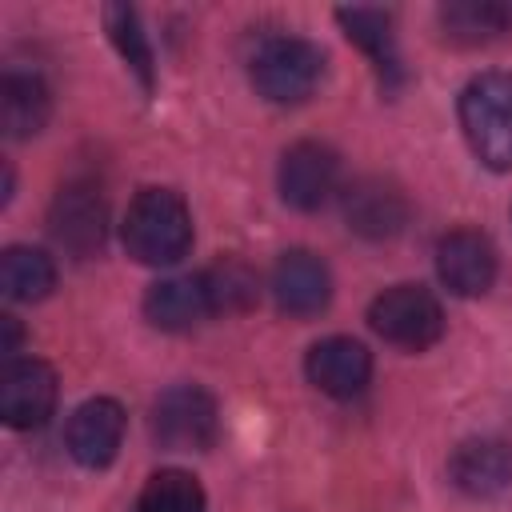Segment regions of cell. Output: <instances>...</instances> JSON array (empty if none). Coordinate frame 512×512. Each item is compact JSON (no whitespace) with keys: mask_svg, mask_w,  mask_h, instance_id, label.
<instances>
[{"mask_svg":"<svg viewBox=\"0 0 512 512\" xmlns=\"http://www.w3.org/2000/svg\"><path fill=\"white\" fill-rule=\"evenodd\" d=\"M124 248L132 260L164 268L188 256L192 248V212L172 188H144L124 212Z\"/></svg>","mask_w":512,"mask_h":512,"instance_id":"1","label":"cell"},{"mask_svg":"<svg viewBox=\"0 0 512 512\" xmlns=\"http://www.w3.org/2000/svg\"><path fill=\"white\" fill-rule=\"evenodd\" d=\"M460 128L468 148L492 172L512 168V76L484 72L460 92Z\"/></svg>","mask_w":512,"mask_h":512,"instance_id":"2","label":"cell"},{"mask_svg":"<svg viewBox=\"0 0 512 512\" xmlns=\"http://www.w3.org/2000/svg\"><path fill=\"white\" fill-rule=\"evenodd\" d=\"M252 84L272 104H300L324 76V52L304 36H268L252 52Z\"/></svg>","mask_w":512,"mask_h":512,"instance_id":"3","label":"cell"},{"mask_svg":"<svg viewBox=\"0 0 512 512\" xmlns=\"http://www.w3.org/2000/svg\"><path fill=\"white\" fill-rule=\"evenodd\" d=\"M368 324L376 328L380 340H388L404 352H424L444 332V308L420 284H392L372 300Z\"/></svg>","mask_w":512,"mask_h":512,"instance_id":"4","label":"cell"},{"mask_svg":"<svg viewBox=\"0 0 512 512\" xmlns=\"http://www.w3.org/2000/svg\"><path fill=\"white\" fill-rule=\"evenodd\" d=\"M220 432V412L212 392L200 384H172L152 404V436L168 452H200L212 448Z\"/></svg>","mask_w":512,"mask_h":512,"instance_id":"5","label":"cell"},{"mask_svg":"<svg viewBox=\"0 0 512 512\" xmlns=\"http://www.w3.org/2000/svg\"><path fill=\"white\" fill-rule=\"evenodd\" d=\"M340 188V160L316 140H300L280 160V196L300 212H316Z\"/></svg>","mask_w":512,"mask_h":512,"instance_id":"6","label":"cell"},{"mask_svg":"<svg viewBox=\"0 0 512 512\" xmlns=\"http://www.w3.org/2000/svg\"><path fill=\"white\" fill-rule=\"evenodd\" d=\"M436 272L456 296H484L496 280V248L476 228H456L436 244Z\"/></svg>","mask_w":512,"mask_h":512,"instance_id":"7","label":"cell"},{"mask_svg":"<svg viewBox=\"0 0 512 512\" xmlns=\"http://www.w3.org/2000/svg\"><path fill=\"white\" fill-rule=\"evenodd\" d=\"M56 408V372L28 356L12 360L0 376V416L8 428H40Z\"/></svg>","mask_w":512,"mask_h":512,"instance_id":"8","label":"cell"},{"mask_svg":"<svg viewBox=\"0 0 512 512\" xmlns=\"http://www.w3.org/2000/svg\"><path fill=\"white\" fill-rule=\"evenodd\" d=\"M48 224H52L56 244H64L72 256H92L104 244V224H108V208H104L100 188H92L84 180L64 184L52 200Z\"/></svg>","mask_w":512,"mask_h":512,"instance_id":"9","label":"cell"},{"mask_svg":"<svg viewBox=\"0 0 512 512\" xmlns=\"http://www.w3.org/2000/svg\"><path fill=\"white\" fill-rule=\"evenodd\" d=\"M304 372H308V380L324 396L352 400L372 380V352L360 340H352V336H328V340H320V344L308 348Z\"/></svg>","mask_w":512,"mask_h":512,"instance_id":"10","label":"cell"},{"mask_svg":"<svg viewBox=\"0 0 512 512\" xmlns=\"http://www.w3.org/2000/svg\"><path fill=\"white\" fill-rule=\"evenodd\" d=\"M272 296L288 316H300V320L320 316L332 300V272L316 252L292 248L272 268Z\"/></svg>","mask_w":512,"mask_h":512,"instance_id":"11","label":"cell"},{"mask_svg":"<svg viewBox=\"0 0 512 512\" xmlns=\"http://www.w3.org/2000/svg\"><path fill=\"white\" fill-rule=\"evenodd\" d=\"M68 452L76 464L84 468H108L120 452V440H124V408L112 400V396H96V400H84L72 416H68Z\"/></svg>","mask_w":512,"mask_h":512,"instance_id":"12","label":"cell"},{"mask_svg":"<svg viewBox=\"0 0 512 512\" xmlns=\"http://www.w3.org/2000/svg\"><path fill=\"white\" fill-rule=\"evenodd\" d=\"M144 316L164 332H188L212 316L204 276H168L156 280L144 296Z\"/></svg>","mask_w":512,"mask_h":512,"instance_id":"13","label":"cell"},{"mask_svg":"<svg viewBox=\"0 0 512 512\" xmlns=\"http://www.w3.org/2000/svg\"><path fill=\"white\" fill-rule=\"evenodd\" d=\"M448 472L456 480L460 492L468 496H496L512 484V452L500 440H464L452 460Z\"/></svg>","mask_w":512,"mask_h":512,"instance_id":"14","label":"cell"},{"mask_svg":"<svg viewBox=\"0 0 512 512\" xmlns=\"http://www.w3.org/2000/svg\"><path fill=\"white\" fill-rule=\"evenodd\" d=\"M344 216H348V228H356L360 236L384 240V236H396L404 228L408 204H404V196L396 188H388L380 180H364V184L348 188Z\"/></svg>","mask_w":512,"mask_h":512,"instance_id":"15","label":"cell"},{"mask_svg":"<svg viewBox=\"0 0 512 512\" xmlns=\"http://www.w3.org/2000/svg\"><path fill=\"white\" fill-rule=\"evenodd\" d=\"M48 108H52V96H48V88L36 72H4V80H0L4 136H12V140L36 136L48 120Z\"/></svg>","mask_w":512,"mask_h":512,"instance_id":"16","label":"cell"},{"mask_svg":"<svg viewBox=\"0 0 512 512\" xmlns=\"http://www.w3.org/2000/svg\"><path fill=\"white\" fill-rule=\"evenodd\" d=\"M0 288L8 300L20 304H36L56 288V264L44 248H28V244H12L0 256Z\"/></svg>","mask_w":512,"mask_h":512,"instance_id":"17","label":"cell"},{"mask_svg":"<svg viewBox=\"0 0 512 512\" xmlns=\"http://www.w3.org/2000/svg\"><path fill=\"white\" fill-rule=\"evenodd\" d=\"M336 20L344 24L348 40L360 44L372 56V64L380 72H388V76L396 72V36H392V16L388 12H380V8H340Z\"/></svg>","mask_w":512,"mask_h":512,"instance_id":"18","label":"cell"},{"mask_svg":"<svg viewBox=\"0 0 512 512\" xmlns=\"http://www.w3.org/2000/svg\"><path fill=\"white\" fill-rule=\"evenodd\" d=\"M104 28H108L112 44L120 48V56L128 60V68L136 72V80L144 84V92H152L156 68H152V48H148V36H144V28H140L136 8H128V4H108V8H104Z\"/></svg>","mask_w":512,"mask_h":512,"instance_id":"19","label":"cell"},{"mask_svg":"<svg viewBox=\"0 0 512 512\" xmlns=\"http://www.w3.org/2000/svg\"><path fill=\"white\" fill-rule=\"evenodd\" d=\"M136 512H204V488L192 472L180 468H164L156 476H148Z\"/></svg>","mask_w":512,"mask_h":512,"instance_id":"20","label":"cell"},{"mask_svg":"<svg viewBox=\"0 0 512 512\" xmlns=\"http://www.w3.org/2000/svg\"><path fill=\"white\" fill-rule=\"evenodd\" d=\"M444 28L452 40L464 44H480L496 32H504L512 24V4H496V0H464V4H448L440 12Z\"/></svg>","mask_w":512,"mask_h":512,"instance_id":"21","label":"cell"},{"mask_svg":"<svg viewBox=\"0 0 512 512\" xmlns=\"http://www.w3.org/2000/svg\"><path fill=\"white\" fill-rule=\"evenodd\" d=\"M212 312H244L256 304V272L240 260H220L204 272Z\"/></svg>","mask_w":512,"mask_h":512,"instance_id":"22","label":"cell"}]
</instances>
